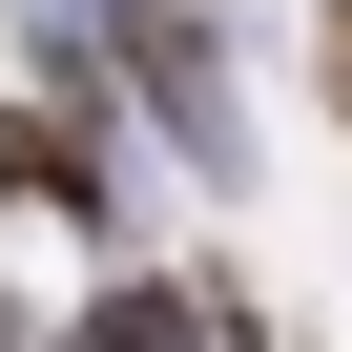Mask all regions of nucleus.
<instances>
[{
  "label": "nucleus",
  "mask_w": 352,
  "mask_h": 352,
  "mask_svg": "<svg viewBox=\"0 0 352 352\" xmlns=\"http://www.w3.org/2000/svg\"><path fill=\"white\" fill-rule=\"evenodd\" d=\"M63 352H228V311H208V270H83Z\"/></svg>",
  "instance_id": "7ed1b4c3"
},
{
  "label": "nucleus",
  "mask_w": 352,
  "mask_h": 352,
  "mask_svg": "<svg viewBox=\"0 0 352 352\" xmlns=\"http://www.w3.org/2000/svg\"><path fill=\"white\" fill-rule=\"evenodd\" d=\"M311 104L352 124V0H331V21H311Z\"/></svg>",
  "instance_id": "20e7f679"
},
{
  "label": "nucleus",
  "mask_w": 352,
  "mask_h": 352,
  "mask_svg": "<svg viewBox=\"0 0 352 352\" xmlns=\"http://www.w3.org/2000/svg\"><path fill=\"white\" fill-rule=\"evenodd\" d=\"M0 208H21V228H63L83 270H124V104H104L83 63L0 83Z\"/></svg>",
  "instance_id": "f03ea898"
},
{
  "label": "nucleus",
  "mask_w": 352,
  "mask_h": 352,
  "mask_svg": "<svg viewBox=\"0 0 352 352\" xmlns=\"http://www.w3.org/2000/svg\"><path fill=\"white\" fill-rule=\"evenodd\" d=\"M0 352H21V290H0Z\"/></svg>",
  "instance_id": "39448f33"
},
{
  "label": "nucleus",
  "mask_w": 352,
  "mask_h": 352,
  "mask_svg": "<svg viewBox=\"0 0 352 352\" xmlns=\"http://www.w3.org/2000/svg\"><path fill=\"white\" fill-rule=\"evenodd\" d=\"M42 42H104L124 63V124L187 166V187H228L249 166V104H228V42L187 21V0H42Z\"/></svg>",
  "instance_id": "f257e3e1"
}]
</instances>
